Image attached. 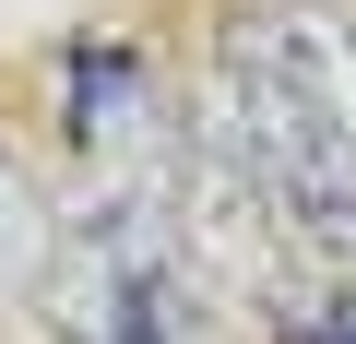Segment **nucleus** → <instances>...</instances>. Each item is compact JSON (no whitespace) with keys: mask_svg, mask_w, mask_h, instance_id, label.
<instances>
[{"mask_svg":"<svg viewBox=\"0 0 356 344\" xmlns=\"http://www.w3.org/2000/svg\"><path fill=\"white\" fill-rule=\"evenodd\" d=\"M226 107L309 273H356V24L332 0H250L226 36Z\"/></svg>","mask_w":356,"mask_h":344,"instance_id":"f257e3e1","label":"nucleus"},{"mask_svg":"<svg viewBox=\"0 0 356 344\" xmlns=\"http://www.w3.org/2000/svg\"><path fill=\"white\" fill-rule=\"evenodd\" d=\"M48 249H60V214H48V190H36V166L0 142V285H48Z\"/></svg>","mask_w":356,"mask_h":344,"instance_id":"f03ea898","label":"nucleus"}]
</instances>
